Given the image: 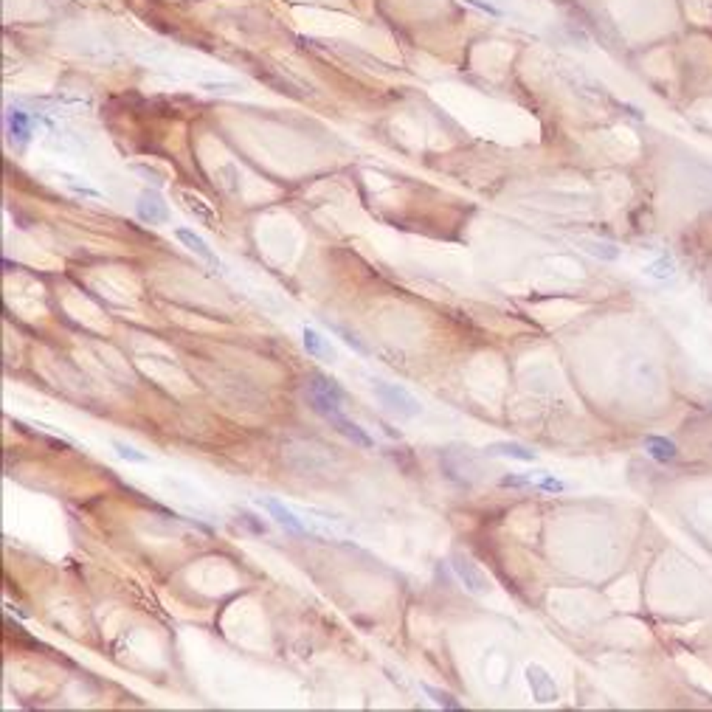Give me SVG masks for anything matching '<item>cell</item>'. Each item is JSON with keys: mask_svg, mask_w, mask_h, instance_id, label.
Returning <instances> with one entry per match:
<instances>
[{"mask_svg": "<svg viewBox=\"0 0 712 712\" xmlns=\"http://www.w3.org/2000/svg\"><path fill=\"white\" fill-rule=\"evenodd\" d=\"M369 383H372V392L380 397V403L386 408H392L394 414H400V417H417V414H423L420 400L414 397L408 389H403V386L386 383V380H377V377H372Z\"/></svg>", "mask_w": 712, "mask_h": 712, "instance_id": "cell-1", "label": "cell"}, {"mask_svg": "<svg viewBox=\"0 0 712 712\" xmlns=\"http://www.w3.org/2000/svg\"><path fill=\"white\" fill-rule=\"evenodd\" d=\"M451 566H454V572H456V577L465 583V588L467 591H473V594H487L490 591V580H487V575L473 563V557L470 555H465V552H454L451 555Z\"/></svg>", "mask_w": 712, "mask_h": 712, "instance_id": "cell-2", "label": "cell"}, {"mask_svg": "<svg viewBox=\"0 0 712 712\" xmlns=\"http://www.w3.org/2000/svg\"><path fill=\"white\" fill-rule=\"evenodd\" d=\"M135 214H138V220L150 223V225H161V223H169V205L164 203V197L158 192H141L138 203H135Z\"/></svg>", "mask_w": 712, "mask_h": 712, "instance_id": "cell-3", "label": "cell"}, {"mask_svg": "<svg viewBox=\"0 0 712 712\" xmlns=\"http://www.w3.org/2000/svg\"><path fill=\"white\" fill-rule=\"evenodd\" d=\"M526 685H529L532 696H535V701H541V704L557 701V685H555V678H552L541 665H529V667H526Z\"/></svg>", "mask_w": 712, "mask_h": 712, "instance_id": "cell-4", "label": "cell"}, {"mask_svg": "<svg viewBox=\"0 0 712 712\" xmlns=\"http://www.w3.org/2000/svg\"><path fill=\"white\" fill-rule=\"evenodd\" d=\"M175 236H177V240H181L192 254H197L205 265H212V268H217V271H220V259H217V254L209 248V243H205L200 234H194L192 228H175Z\"/></svg>", "mask_w": 712, "mask_h": 712, "instance_id": "cell-5", "label": "cell"}, {"mask_svg": "<svg viewBox=\"0 0 712 712\" xmlns=\"http://www.w3.org/2000/svg\"><path fill=\"white\" fill-rule=\"evenodd\" d=\"M324 420H327V423H330V425H333L338 434H344V436H346V439H352L355 445H361V448H372V445H375V439H372V436H369V434H366V431H364L358 423L346 420L341 411L330 414V417H324Z\"/></svg>", "mask_w": 712, "mask_h": 712, "instance_id": "cell-6", "label": "cell"}, {"mask_svg": "<svg viewBox=\"0 0 712 712\" xmlns=\"http://www.w3.org/2000/svg\"><path fill=\"white\" fill-rule=\"evenodd\" d=\"M259 507H265L274 518H276V524H282L285 529H290V532H299V535H304V524L296 518V513L290 510V507H285L282 501H276V498H259Z\"/></svg>", "mask_w": 712, "mask_h": 712, "instance_id": "cell-7", "label": "cell"}, {"mask_svg": "<svg viewBox=\"0 0 712 712\" xmlns=\"http://www.w3.org/2000/svg\"><path fill=\"white\" fill-rule=\"evenodd\" d=\"M6 127H9V138L20 146L28 144V138H32V118H28V113L20 110V107L6 110Z\"/></svg>", "mask_w": 712, "mask_h": 712, "instance_id": "cell-8", "label": "cell"}, {"mask_svg": "<svg viewBox=\"0 0 712 712\" xmlns=\"http://www.w3.org/2000/svg\"><path fill=\"white\" fill-rule=\"evenodd\" d=\"M485 454L487 456H504V459H518V462H535L538 459V454L532 448H526V445H521V442H493L485 448Z\"/></svg>", "mask_w": 712, "mask_h": 712, "instance_id": "cell-9", "label": "cell"}, {"mask_svg": "<svg viewBox=\"0 0 712 712\" xmlns=\"http://www.w3.org/2000/svg\"><path fill=\"white\" fill-rule=\"evenodd\" d=\"M302 341H304V349H307V355H313V358H318V361H335V352H333L330 341L324 338L318 330H313V327H304V333H302Z\"/></svg>", "mask_w": 712, "mask_h": 712, "instance_id": "cell-10", "label": "cell"}, {"mask_svg": "<svg viewBox=\"0 0 712 712\" xmlns=\"http://www.w3.org/2000/svg\"><path fill=\"white\" fill-rule=\"evenodd\" d=\"M645 451L654 456L656 462H673L676 456H678V448H676V442L673 439H667V436H645Z\"/></svg>", "mask_w": 712, "mask_h": 712, "instance_id": "cell-11", "label": "cell"}, {"mask_svg": "<svg viewBox=\"0 0 712 712\" xmlns=\"http://www.w3.org/2000/svg\"><path fill=\"white\" fill-rule=\"evenodd\" d=\"M307 389H315V392L327 394V397H333V400H338V403H344V397H346V392L341 389V386H338L333 377H327V375H313Z\"/></svg>", "mask_w": 712, "mask_h": 712, "instance_id": "cell-12", "label": "cell"}, {"mask_svg": "<svg viewBox=\"0 0 712 712\" xmlns=\"http://www.w3.org/2000/svg\"><path fill=\"white\" fill-rule=\"evenodd\" d=\"M181 200L186 203V209H189L192 214H197L203 223H217L214 212L209 209V203H205L203 197H197V194H192V192H181Z\"/></svg>", "mask_w": 712, "mask_h": 712, "instance_id": "cell-13", "label": "cell"}, {"mask_svg": "<svg viewBox=\"0 0 712 712\" xmlns=\"http://www.w3.org/2000/svg\"><path fill=\"white\" fill-rule=\"evenodd\" d=\"M676 274V262H673V256H659L656 262H650V265H645V276H650V279H670Z\"/></svg>", "mask_w": 712, "mask_h": 712, "instance_id": "cell-14", "label": "cell"}, {"mask_svg": "<svg viewBox=\"0 0 712 712\" xmlns=\"http://www.w3.org/2000/svg\"><path fill=\"white\" fill-rule=\"evenodd\" d=\"M423 690H425V696L436 704V707H445V709H462V704L451 696V693H445V690H436V687H431V685H423Z\"/></svg>", "mask_w": 712, "mask_h": 712, "instance_id": "cell-15", "label": "cell"}, {"mask_svg": "<svg viewBox=\"0 0 712 712\" xmlns=\"http://www.w3.org/2000/svg\"><path fill=\"white\" fill-rule=\"evenodd\" d=\"M113 448H115V454L122 456V459H127V462H146V454H141L138 448H133V445H127V442H113Z\"/></svg>", "mask_w": 712, "mask_h": 712, "instance_id": "cell-16", "label": "cell"}, {"mask_svg": "<svg viewBox=\"0 0 712 712\" xmlns=\"http://www.w3.org/2000/svg\"><path fill=\"white\" fill-rule=\"evenodd\" d=\"M532 487L546 490V493H563V490H566V485H563L560 479L549 476V473H544V470H541V479H535V482H532Z\"/></svg>", "mask_w": 712, "mask_h": 712, "instance_id": "cell-17", "label": "cell"}, {"mask_svg": "<svg viewBox=\"0 0 712 712\" xmlns=\"http://www.w3.org/2000/svg\"><path fill=\"white\" fill-rule=\"evenodd\" d=\"M586 251L591 256H600V259H616L619 256V251L614 245H608V243H586Z\"/></svg>", "mask_w": 712, "mask_h": 712, "instance_id": "cell-18", "label": "cell"}, {"mask_svg": "<svg viewBox=\"0 0 712 712\" xmlns=\"http://www.w3.org/2000/svg\"><path fill=\"white\" fill-rule=\"evenodd\" d=\"M465 3H467V6H473V9H479V12H485V14H490V17H501V14H504L498 6L485 3V0H465Z\"/></svg>", "mask_w": 712, "mask_h": 712, "instance_id": "cell-19", "label": "cell"}, {"mask_svg": "<svg viewBox=\"0 0 712 712\" xmlns=\"http://www.w3.org/2000/svg\"><path fill=\"white\" fill-rule=\"evenodd\" d=\"M335 333H338V335L344 338V344H349V346H352L355 352H361V355H366V352H369V349H366V346H364V344H361L358 338H355L352 333H346V330H341V327H335Z\"/></svg>", "mask_w": 712, "mask_h": 712, "instance_id": "cell-20", "label": "cell"}, {"mask_svg": "<svg viewBox=\"0 0 712 712\" xmlns=\"http://www.w3.org/2000/svg\"><path fill=\"white\" fill-rule=\"evenodd\" d=\"M532 476H504L501 479V487H532Z\"/></svg>", "mask_w": 712, "mask_h": 712, "instance_id": "cell-21", "label": "cell"}, {"mask_svg": "<svg viewBox=\"0 0 712 712\" xmlns=\"http://www.w3.org/2000/svg\"><path fill=\"white\" fill-rule=\"evenodd\" d=\"M240 521H243V524H248V526H251L254 532H265V526H262V524H256L251 513H240Z\"/></svg>", "mask_w": 712, "mask_h": 712, "instance_id": "cell-22", "label": "cell"}]
</instances>
